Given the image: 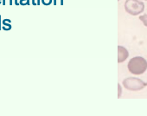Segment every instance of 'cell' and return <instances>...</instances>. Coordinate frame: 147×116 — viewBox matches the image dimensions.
Masks as SVG:
<instances>
[{"instance_id":"9","label":"cell","mask_w":147,"mask_h":116,"mask_svg":"<svg viewBox=\"0 0 147 116\" xmlns=\"http://www.w3.org/2000/svg\"><path fill=\"white\" fill-rule=\"evenodd\" d=\"M118 88H119V95H118V97L120 98V96H121V86H120V84H118Z\"/></svg>"},{"instance_id":"6","label":"cell","mask_w":147,"mask_h":116,"mask_svg":"<svg viewBox=\"0 0 147 116\" xmlns=\"http://www.w3.org/2000/svg\"><path fill=\"white\" fill-rule=\"evenodd\" d=\"M3 24H4V27L3 28H5V26H7L8 30H10L11 28V20L10 19H5L3 21Z\"/></svg>"},{"instance_id":"8","label":"cell","mask_w":147,"mask_h":116,"mask_svg":"<svg viewBox=\"0 0 147 116\" xmlns=\"http://www.w3.org/2000/svg\"><path fill=\"white\" fill-rule=\"evenodd\" d=\"M53 0H42V3L44 5H51Z\"/></svg>"},{"instance_id":"5","label":"cell","mask_w":147,"mask_h":116,"mask_svg":"<svg viewBox=\"0 0 147 116\" xmlns=\"http://www.w3.org/2000/svg\"><path fill=\"white\" fill-rule=\"evenodd\" d=\"M139 19H140L141 22H143L144 25L147 27V14H144L143 16H140L139 17Z\"/></svg>"},{"instance_id":"1","label":"cell","mask_w":147,"mask_h":116,"mask_svg":"<svg viewBox=\"0 0 147 116\" xmlns=\"http://www.w3.org/2000/svg\"><path fill=\"white\" fill-rule=\"evenodd\" d=\"M128 70L133 75H142L147 69V62L141 56L133 57L128 63Z\"/></svg>"},{"instance_id":"3","label":"cell","mask_w":147,"mask_h":116,"mask_svg":"<svg viewBox=\"0 0 147 116\" xmlns=\"http://www.w3.org/2000/svg\"><path fill=\"white\" fill-rule=\"evenodd\" d=\"M123 86L128 90L138 91V90L143 89L146 86V83H144L143 81H141L138 78L129 77L123 81Z\"/></svg>"},{"instance_id":"4","label":"cell","mask_w":147,"mask_h":116,"mask_svg":"<svg viewBox=\"0 0 147 116\" xmlns=\"http://www.w3.org/2000/svg\"><path fill=\"white\" fill-rule=\"evenodd\" d=\"M129 56V53H128V50L123 47V46H120L119 45L118 46V63H123L125 62Z\"/></svg>"},{"instance_id":"7","label":"cell","mask_w":147,"mask_h":116,"mask_svg":"<svg viewBox=\"0 0 147 116\" xmlns=\"http://www.w3.org/2000/svg\"><path fill=\"white\" fill-rule=\"evenodd\" d=\"M19 5H30V0H20Z\"/></svg>"},{"instance_id":"17","label":"cell","mask_w":147,"mask_h":116,"mask_svg":"<svg viewBox=\"0 0 147 116\" xmlns=\"http://www.w3.org/2000/svg\"><path fill=\"white\" fill-rule=\"evenodd\" d=\"M145 1H147V0H145Z\"/></svg>"},{"instance_id":"16","label":"cell","mask_w":147,"mask_h":116,"mask_svg":"<svg viewBox=\"0 0 147 116\" xmlns=\"http://www.w3.org/2000/svg\"><path fill=\"white\" fill-rule=\"evenodd\" d=\"M146 86H147V83H146Z\"/></svg>"},{"instance_id":"2","label":"cell","mask_w":147,"mask_h":116,"mask_svg":"<svg viewBox=\"0 0 147 116\" xmlns=\"http://www.w3.org/2000/svg\"><path fill=\"white\" fill-rule=\"evenodd\" d=\"M125 10L127 13L137 16L144 11V4L139 0H126L125 3Z\"/></svg>"},{"instance_id":"18","label":"cell","mask_w":147,"mask_h":116,"mask_svg":"<svg viewBox=\"0 0 147 116\" xmlns=\"http://www.w3.org/2000/svg\"></svg>"},{"instance_id":"13","label":"cell","mask_w":147,"mask_h":116,"mask_svg":"<svg viewBox=\"0 0 147 116\" xmlns=\"http://www.w3.org/2000/svg\"><path fill=\"white\" fill-rule=\"evenodd\" d=\"M40 2H41V0H37V2H36V5H40Z\"/></svg>"},{"instance_id":"15","label":"cell","mask_w":147,"mask_h":116,"mask_svg":"<svg viewBox=\"0 0 147 116\" xmlns=\"http://www.w3.org/2000/svg\"><path fill=\"white\" fill-rule=\"evenodd\" d=\"M1 3H2V0H0V5H1Z\"/></svg>"},{"instance_id":"10","label":"cell","mask_w":147,"mask_h":116,"mask_svg":"<svg viewBox=\"0 0 147 116\" xmlns=\"http://www.w3.org/2000/svg\"><path fill=\"white\" fill-rule=\"evenodd\" d=\"M9 5H12V0H9ZM2 4H3V5H6V0H3V1H2Z\"/></svg>"},{"instance_id":"14","label":"cell","mask_w":147,"mask_h":116,"mask_svg":"<svg viewBox=\"0 0 147 116\" xmlns=\"http://www.w3.org/2000/svg\"><path fill=\"white\" fill-rule=\"evenodd\" d=\"M2 29V27H1V16H0V30Z\"/></svg>"},{"instance_id":"12","label":"cell","mask_w":147,"mask_h":116,"mask_svg":"<svg viewBox=\"0 0 147 116\" xmlns=\"http://www.w3.org/2000/svg\"><path fill=\"white\" fill-rule=\"evenodd\" d=\"M32 5H36V3L35 0H32Z\"/></svg>"},{"instance_id":"11","label":"cell","mask_w":147,"mask_h":116,"mask_svg":"<svg viewBox=\"0 0 147 116\" xmlns=\"http://www.w3.org/2000/svg\"><path fill=\"white\" fill-rule=\"evenodd\" d=\"M15 5H19L18 0H15Z\"/></svg>"}]
</instances>
